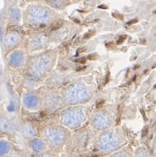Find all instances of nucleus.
Wrapping results in <instances>:
<instances>
[{
  "label": "nucleus",
  "instance_id": "obj_9",
  "mask_svg": "<svg viewBox=\"0 0 156 157\" xmlns=\"http://www.w3.org/2000/svg\"><path fill=\"white\" fill-rule=\"evenodd\" d=\"M7 62L13 69H21L27 64V53L24 50H13L8 55Z\"/></svg>",
  "mask_w": 156,
  "mask_h": 157
},
{
  "label": "nucleus",
  "instance_id": "obj_13",
  "mask_svg": "<svg viewBox=\"0 0 156 157\" xmlns=\"http://www.w3.org/2000/svg\"><path fill=\"white\" fill-rule=\"evenodd\" d=\"M29 147L36 154H41L44 152L48 147V144L44 139L34 137L29 140Z\"/></svg>",
  "mask_w": 156,
  "mask_h": 157
},
{
  "label": "nucleus",
  "instance_id": "obj_7",
  "mask_svg": "<svg viewBox=\"0 0 156 157\" xmlns=\"http://www.w3.org/2000/svg\"><path fill=\"white\" fill-rule=\"evenodd\" d=\"M114 122V117L109 111L100 110L95 112L91 117V124L93 128L97 131H106L112 126Z\"/></svg>",
  "mask_w": 156,
  "mask_h": 157
},
{
  "label": "nucleus",
  "instance_id": "obj_2",
  "mask_svg": "<svg viewBox=\"0 0 156 157\" xmlns=\"http://www.w3.org/2000/svg\"><path fill=\"white\" fill-rule=\"evenodd\" d=\"M25 24L31 29H44L55 21V13L43 5H30L23 14Z\"/></svg>",
  "mask_w": 156,
  "mask_h": 157
},
{
  "label": "nucleus",
  "instance_id": "obj_16",
  "mask_svg": "<svg viewBox=\"0 0 156 157\" xmlns=\"http://www.w3.org/2000/svg\"><path fill=\"white\" fill-rule=\"evenodd\" d=\"M12 150V144L6 140H0V156H6Z\"/></svg>",
  "mask_w": 156,
  "mask_h": 157
},
{
  "label": "nucleus",
  "instance_id": "obj_11",
  "mask_svg": "<svg viewBox=\"0 0 156 157\" xmlns=\"http://www.w3.org/2000/svg\"><path fill=\"white\" fill-rule=\"evenodd\" d=\"M22 103L29 110H37L41 107V96L34 91H26L22 95Z\"/></svg>",
  "mask_w": 156,
  "mask_h": 157
},
{
  "label": "nucleus",
  "instance_id": "obj_12",
  "mask_svg": "<svg viewBox=\"0 0 156 157\" xmlns=\"http://www.w3.org/2000/svg\"><path fill=\"white\" fill-rule=\"evenodd\" d=\"M22 40V35L18 31H11L7 33L3 40V45L5 50H13L21 43Z\"/></svg>",
  "mask_w": 156,
  "mask_h": 157
},
{
  "label": "nucleus",
  "instance_id": "obj_4",
  "mask_svg": "<svg viewBox=\"0 0 156 157\" xmlns=\"http://www.w3.org/2000/svg\"><path fill=\"white\" fill-rule=\"evenodd\" d=\"M124 139L118 129L103 131L96 140V147L100 152L112 154L122 148Z\"/></svg>",
  "mask_w": 156,
  "mask_h": 157
},
{
  "label": "nucleus",
  "instance_id": "obj_1",
  "mask_svg": "<svg viewBox=\"0 0 156 157\" xmlns=\"http://www.w3.org/2000/svg\"><path fill=\"white\" fill-rule=\"evenodd\" d=\"M57 55V51L55 50H47L35 56L29 63V76L38 81L46 78L56 64Z\"/></svg>",
  "mask_w": 156,
  "mask_h": 157
},
{
  "label": "nucleus",
  "instance_id": "obj_15",
  "mask_svg": "<svg viewBox=\"0 0 156 157\" xmlns=\"http://www.w3.org/2000/svg\"><path fill=\"white\" fill-rule=\"evenodd\" d=\"M22 12L20 8L16 7H12L9 12H8V18L10 20V21L13 22V23H18L21 21L22 19Z\"/></svg>",
  "mask_w": 156,
  "mask_h": 157
},
{
  "label": "nucleus",
  "instance_id": "obj_10",
  "mask_svg": "<svg viewBox=\"0 0 156 157\" xmlns=\"http://www.w3.org/2000/svg\"><path fill=\"white\" fill-rule=\"evenodd\" d=\"M49 45V37L44 34H36L29 37L28 41V50L30 52H36L45 50Z\"/></svg>",
  "mask_w": 156,
  "mask_h": 157
},
{
  "label": "nucleus",
  "instance_id": "obj_8",
  "mask_svg": "<svg viewBox=\"0 0 156 157\" xmlns=\"http://www.w3.org/2000/svg\"><path fill=\"white\" fill-rule=\"evenodd\" d=\"M41 96V106L48 111L56 110L59 108L62 103V96L61 94L57 92L56 90H47L43 92Z\"/></svg>",
  "mask_w": 156,
  "mask_h": 157
},
{
  "label": "nucleus",
  "instance_id": "obj_18",
  "mask_svg": "<svg viewBox=\"0 0 156 157\" xmlns=\"http://www.w3.org/2000/svg\"><path fill=\"white\" fill-rule=\"evenodd\" d=\"M2 72H3V71H2V67L0 66V78H1V76H2Z\"/></svg>",
  "mask_w": 156,
  "mask_h": 157
},
{
  "label": "nucleus",
  "instance_id": "obj_6",
  "mask_svg": "<svg viewBox=\"0 0 156 157\" xmlns=\"http://www.w3.org/2000/svg\"><path fill=\"white\" fill-rule=\"evenodd\" d=\"M70 136L69 129L61 125H50L43 130V137L44 140L53 150L63 148L65 143L68 141Z\"/></svg>",
  "mask_w": 156,
  "mask_h": 157
},
{
  "label": "nucleus",
  "instance_id": "obj_3",
  "mask_svg": "<svg viewBox=\"0 0 156 157\" xmlns=\"http://www.w3.org/2000/svg\"><path fill=\"white\" fill-rule=\"evenodd\" d=\"M62 101L65 105H83L92 99L91 88L83 82H74L65 86L62 93Z\"/></svg>",
  "mask_w": 156,
  "mask_h": 157
},
{
  "label": "nucleus",
  "instance_id": "obj_17",
  "mask_svg": "<svg viewBox=\"0 0 156 157\" xmlns=\"http://www.w3.org/2000/svg\"><path fill=\"white\" fill-rule=\"evenodd\" d=\"M0 130L5 133H10L13 132V126L6 118L0 117Z\"/></svg>",
  "mask_w": 156,
  "mask_h": 157
},
{
  "label": "nucleus",
  "instance_id": "obj_14",
  "mask_svg": "<svg viewBox=\"0 0 156 157\" xmlns=\"http://www.w3.org/2000/svg\"><path fill=\"white\" fill-rule=\"evenodd\" d=\"M21 133L26 139H32V138L36 136L37 131H36V127L32 124L25 123V124H22L21 127Z\"/></svg>",
  "mask_w": 156,
  "mask_h": 157
},
{
  "label": "nucleus",
  "instance_id": "obj_5",
  "mask_svg": "<svg viewBox=\"0 0 156 157\" xmlns=\"http://www.w3.org/2000/svg\"><path fill=\"white\" fill-rule=\"evenodd\" d=\"M87 114L85 107L81 105H70L64 109L59 116L60 124L69 130L80 127L86 120Z\"/></svg>",
  "mask_w": 156,
  "mask_h": 157
}]
</instances>
